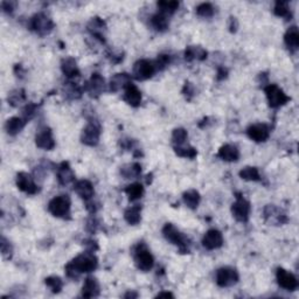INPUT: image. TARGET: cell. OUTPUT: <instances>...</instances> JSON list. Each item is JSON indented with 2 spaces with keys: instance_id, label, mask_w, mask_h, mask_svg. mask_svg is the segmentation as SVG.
I'll list each match as a JSON object with an SVG mask.
<instances>
[{
  "instance_id": "cell-1",
  "label": "cell",
  "mask_w": 299,
  "mask_h": 299,
  "mask_svg": "<svg viewBox=\"0 0 299 299\" xmlns=\"http://www.w3.org/2000/svg\"><path fill=\"white\" fill-rule=\"evenodd\" d=\"M97 257L95 256L93 251L87 250L75 257L74 260H71L64 268V270H66L67 277L71 278V280H77L81 276V274L93 273L97 269Z\"/></svg>"
},
{
  "instance_id": "cell-2",
  "label": "cell",
  "mask_w": 299,
  "mask_h": 299,
  "mask_svg": "<svg viewBox=\"0 0 299 299\" xmlns=\"http://www.w3.org/2000/svg\"><path fill=\"white\" fill-rule=\"evenodd\" d=\"M134 261L137 269L144 273L150 271L154 266V258L144 242H139L134 248Z\"/></svg>"
},
{
  "instance_id": "cell-3",
  "label": "cell",
  "mask_w": 299,
  "mask_h": 299,
  "mask_svg": "<svg viewBox=\"0 0 299 299\" xmlns=\"http://www.w3.org/2000/svg\"><path fill=\"white\" fill-rule=\"evenodd\" d=\"M54 21L49 18L46 13H36L32 18L29 19L28 27L30 30L35 32L37 35L45 36L47 34H49L54 28Z\"/></svg>"
},
{
  "instance_id": "cell-4",
  "label": "cell",
  "mask_w": 299,
  "mask_h": 299,
  "mask_svg": "<svg viewBox=\"0 0 299 299\" xmlns=\"http://www.w3.org/2000/svg\"><path fill=\"white\" fill-rule=\"evenodd\" d=\"M162 235H164V237L168 242H171L172 244L178 247L181 253H189L188 240L180 233V230L176 228L174 224L166 223L165 226L162 227Z\"/></svg>"
},
{
  "instance_id": "cell-5",
  "label": "cell",
  "mask_w": 299,
  "mask_h": 299,
  "mask_svg": "<svg viewBox=\"0 0 299 299\" xmlns=\"http://www.w3.org/2000/svg\"><path fill=\"white\" fill-rule=\"evenodd\" d=\"M71 201L68 195H59L50 200L48 203V212L53 216L60 219H69Z\"/></svg>"
},
{
  "instance_id": "cell-6",
  "label": "cell",
  "mask_w": 299,
  "mask_h": 299,
  "mask_svg": "<svg viewBox=\"0 0 299 299\" xmlns=\"http://www.w3.org/2000/svg\"><path fill=\"white\" fill-rule=\"evenodd\" d=\"M101 124L97 120L91 118L88 122L86 128L82 130L81 134V142L82 144L87 146H96L100 143V137H101Z\"/></svg>"
},
{
  "instance_id": "cell-7",
  "label": "cell",
  "mask_w": 299,
  "mask_h": 299,
  "mask_svg": "<svg viewBox=\"0 0 299 299\" xmlns=\"http://www.w3.org/2000/svg\"><path fill=\"white\" fill-rule=\"evenodd\" d=\"M264 93H266L268 103L274 109L280 108L290 101V97L277 84H269V86H267L264 88Z\"/></svg>"
},
{
  "instance_id": "cell-8",
  "label": "cell",
  "mask_w": 299,
  "mask_h": 299,
  "mask_svg": "<svg viewBox=\"0 0 299 299\" xmlns=\"http://www.w3.org/2000/svg\"><path fill=\"white\" fill-rule=\"evenodd\" d=\"M251 212V205L242 194H236V201L232 205V214L239 222H248Z\"/></svg>"
},
{
  "instance_id": "cell-9",
  "label": "cell",
  "mask_w": 299,
  "mask_h": 299,
  "mask_svg": "<svg viewBox=\"0 0 299 299\" xmlns=\"http://www.w3.org/2000/svg\"><path fill=\"white\" fill-rule=\"evenodd\" d=\"M155 71H157V69H155L153 61L142 59L135 63L134 69H132V75H134V77L137 81H146L151 79Z\"/></svg>"
},
{
  "instance_id": "cell-10",
  "label": "cell",
  "mask_w": 299,
  "mask_h": 299,
  "mask_svg": "<svg viewBox=\"0 0 299 299\" xmlns=\"http://www.w3.org/2000/svg\"><path fill=\"white\" fill-rule=\"evenodd\" d=\"M240 280L239 273L232 267H222L216 271V284L220 288H230Z\"/></svg>"
},
{
  "instance_id": "cell-11",
  "label": "cell",
  "mask_w": 299,
  "mask_h": 299,
  "mask_svg": "<svg viewBox=\"0 0 299 299\" xmlns=\"http://www.w3.org/2000/svg\"><path fill=\"white\" fill-rule=\"evenodd\" d=\"M15 183L20 191L28 195H35L40 191L39 186H37L33 176L26 172H19L16 174Z\"/></svg>"
},
{
  "instance_id": "cell-12",
  "label": "cell",
  "mask_w": 299,
  "mask_h": 299,
  "mask_svg": "<svg viewBox=\"0 0 299 299\" xmlns=\"http://www.w3.org/2000/svg\"><path fill=\"white\" fill-rule=\"evenodd\" d=\"M84 90L89 94L90 97L97 98L100 97L103 91L105 90V81L101 74L94 73L91 75L90 80L88 81L86 86H84Z\"/></svg>"
},
{
  "instance_id": "cell-13",
  "label": "cell",
  "mask_w": 299,
  "mask_h": 299,
  "mask_svg": "<svg viewBox=\"0 0 299 299\" xmlns=\"http://www.w3.org/2000/svg\"><path fill=\"white\" fill-rule=\"evenodd\" d=\"M276 280L278 285L288 291H295L299 285L297 277L290 271L283 269V268H278L277 269Z\"/></svg>"
},
{
  "instance_id": "cell-14",
  "label": "cell",
  "mask_w": 299,
  "mask_h": 299,
  "mask_svg": "<svg viewBox=\"0 0 299 299\" xmlns=\"http://www.w3.org/2000/svg\"><path fill=\"white\" fill-rule=\"evenodd\" d=\"M35 145L39 149L46 150V151H50L55 148V141H54L53 132L49 128L43 127L39 129V131L35 135Z\"/></svg>"
},
{
  "instance_id": "cell-15",
  "label": "cell",
  "mask_w": 299,
  "mask_h": 299,
  "mask_svg": "<svg viewBox=\"0 0 299 299\" xmlns=\"http://www.w3.org/2000/svg\"><path fill=\"white\" fill-rule=\"evenodd\" d=\"M247 135L251 141L256 143H263L268 141V138L270 137V128L263 123L253 124L247 129Z\"/></svg>"
},
{
  "instance_id": "cell-16",
  "label": "cell",
  "mask_w": 299,
  "mask_h": 299,
  "mask_svg": "<svg viewBox=\"0 0 299 299\" xmlns=\"http://www.w3.org/2000/svg\"><path fill=\"white\" fill-rule=\"evenodd\" d=\"M202 246L207 250H215L223 246L222 233L217 229H209L202 237Z\"/></svg>"
},
{
  "instance_id": "cell-17",
  "label": "cell",
  "mask_w": 299,
  "mask_h": 299,
  "mask_svg": "<svg viewBox=\"0 0 299 299\" xmlns=\"http://www.w3.org/2000/svg\"><path fill=\"white\" fill-rule=\"evenodd\" d=\"M87 28L90 32L91 35L95 37V39H97L98 41L102 43L105 42L104 30L107 29V25H105V22L101 18H98V16H94V18H91L89 23H88Z\"/></svg>"
},
{
  "instance_id": "cell-18",
  "label": "cell",
  "mask_w": 299,
  "mask_h": 299,
  "mask_svg": "<svg viewBox=\"0 0 299 299\" xmlns=\"http://www.w3.org/2000/svg\"><path fill=\"white\" fill-rule=\"evenodd\" d=\"M123 100L127 102L129 105H131V107L138 108L139 105H141L143 100L141 90H139L132 82L129 83L124 89Z\"/></svg>"
},
{
  "instance_id": "cell-19",
  "label": "cell",
  "mask_w": 299,
  "mask_h": 299,
  "mask_svg": "<svg viewBox=\"0 0 299 299\" xmlns=\"http://www.w3.org/2000/svg\"><path fill=\"white\" fill-rule=\"evenodd\" d=\"M264 217L267 222L274 224H283L288 221L285 214L275 205H268L264 208Z\"/></svg>"
},
{
  "instance_id": "cell-20",
  "label": "cell",
  "mask_w": 299,
  "mask_h": 299,
  "mask_svg": "<svg viewBox=\"0 0 299 299\" xmlns=\"http://www.w3.org/2000/svg\"><path fill=\"white\" fill-rule=\"evenodd\" d=\"M74 191L81 199H83L84 201H88V200L93 199V196L95 194L93 183H91L89 180H86V179L79 180V181L75 183Z\"/></svg>"
},
{
  "instance_id": "cell-21",
  "label": "cell",
  "mask_w": 299,
  "mask_h": 299,
  "mask_svg": "<svg viewBox=\"0 0 299 299\" xmlns=\"http://www.w3.org/2000/svg\"><path fill=\"white\" fill-rule=\"evenodd\" d=\"M129 83H131L130 75L127 73L115 74L110 79V82H109V90H110L111 93H117V91H120L121 89H125V87H127Z\"/></svg>"
},
{
  "instance_id": "cell-22",
  "label": "cell",
  "mask_w": 299,
  "mask_h": 299,
  "mask_svg": "<svg viewBox=\"0 0 299 299\" xmlns=\"http://www.w3.org/2000/svg\"><path fill=\"white\" fill-rule=\"evenodd\" d=\"M57 180L61 186H67L75 180V174L71 169L69 162L63 161L61 162L57 167Z\"/></svg>"
},
{
  "instance_id": "cell-23",
  "label": "cell",
  "mask_w": 299,
  "mask_h": 299,
  "mask_svg": "<svg viewBox=\"0 0 299 299\" xmlns=\"http://www.w3.org/2000/svg\"><path fill=\"white\" fill-rule=\"evenodd\" d=\"M216 155L217 158L222 159L224 161L233 162V161H237L240 159V151L235 145L226 144L221 146Z\"/></svg>"
},
{
  "instance_id": "cell-24",
  "label": "cell",
  "mask_w": 299,
  "mask_h": 299,
  "mask_svg": "<svg viewBox=\"0 0 299 299\" xmlns=\"http://www.w3.org/2000/svg\"><path fill=\"white\" fill-rule=\"evenodd\" d=\"M285 46L291 53L297 52L299 48V30L297 26H291L284 34Z\"/></svg>"
},
{
  "instance_id": "cell-25",
  "label": "cell",
  "mask_w": 299,
  "mask_h": 299,
  "mask_svg": "<svg viewBox=\"0 0 299 299\" xmlns=\"http://www.w3.org/2000/svg\"><path fill=\"white\" fill-rule=\"evenodd\" d=\"M61 70H62L64 76H67L68 79H74V77L80 76V69L77 67L76 60L74 57H64L61 61Z\"/></svg>"
},
{
  "instance_id": "cell-26",
  "label": "cell",
  "mask_w": 299,
  "mask_h": 299,
  "mask_svg": "<svg viewBox=\"0 0 299 299\" xmlns=\"http://www.w3.org/2000/svg\"><path fill=\"white\" fill-rule=\"evenodd\" d=\"M101 294V287L100 283L96 278L88 277L84 281V284L82 287V297L84 298H95L98 297Z\"/></svg>"
},
{
  "instance_id": "cell-27",
  "label": "cell",
  "mask_w": 299,
  "mask_h": 299,
  "mask_svg": "<svg viewBox=\"0 0 299 299\" xmlns=\"http://www.w3.org/2000/svg\"><path fill=\"white\" fill-rule=\"evenodd\" d=\"M185 60L188 61V62H192V61H203L207 59V50L205 48H202L201 46H188L185 49Z\"/></svg>"
},
{
  "instance_id": "cell-28",
  "label": "cell",
  "mask_w": 299,
  "mask_h": 299,
  "mask_svg": "<svg viewBox=\"0 0 299 299\" xmlns=\"http://www.w3.org/2000/svg\"><path fill=\"white\" fill-rule=\"evenodd\" d=\"M27 122L22 117H12L6 121L5 130L9 136H16L26 127Z\"/></svg>"
},
{
  "instance_id": "cell-29",
  "label": "cell",
  "mask_w": 299,
  "mask_h": 299,
  "mask_svg": "<svg viewBox=\"0 0 299 299\" xmlns=\"http://www.w3.org/2000/svg\"><path fill=\"white\" fill-rule=\"evenodd\" d=\"M124 219L131 226H137L142 221V206L135 205L129 207L124 212Z\"/></svg>"
},
{
  "instance_id": "cell-30",
  "label": "cell",
  "mask_w": 299,
  "mask_h": 299,
  "mask_svg": "<svg viewBox=\"0 0 299 299\" xmlns=\"http://www.w3.org/2000/svg\"><path fill=\"white\" fill-rule=\"evenodd\" d=\"M182 200L188 208L196 209L201 201V196L196 189H188L182 194Z\"/></svg>"
},
{
  "instance_id": "cell-31",
  "label": "cell",
  "mask_w": 299,
  "mask_h": 299,
  "mask_svg": "<svg viewBox=\"0 0 299 299\" xmlns=\"http://www.w3.org/2000/svg\"><path fill=\"white\" fill-rule=\"evenodd\" d=\"M151 26L157 30V32H165V30L168 29L169 22L167 16L162 13H155L154 15L151 16Z\"/></svg>"
},
{
  "instance_id": "cell-32",
  "label": "cell",
  "mask_w": 299,
  "mask_h": 299,
  "mask_svg": "<svg viewBox=\"0 0 299 299\" xmlns=\"http://www.w3.org/2000/svg\"><path fill=\"white\" fill-rule=\"evenodd\" d=\"M142 173V166L138 162H132V164H127L121 167V174L125 179H135L138 178Z\"/></svg>"
},
{
  "instance_id": "cell-33",
  "label": "cell",
  "mask_w": 299,
  "mask_h": 299,
  "mask_svg": "<svg viewBox=\"0 0 299 299\" xmlns=\"http://www.w3.org/2000/svg\"><path fill=\"white\" fill-rule=\"evenodd\" d=\"M144 187L139 182L131 183V185H129L127 188H125V193H127L130 201H136V200L141 199L142 196L144 195Z\"/></svg>"
},
{
  "instance_id": "cell-34",
  "label": "cell",
  "mask_w": 299,
  "mask_h": 299,
  "mask_svg": "<svg viewBox=\"0 0 299 299\" xmlns=\"http://www.w3.org/2000/svg\"><path fill=\"white\" fill-rule=\"evenodd\" d=\"M157 6L159 8V13H162V14L167 16V15H172L173 13L179 8V2L174 1V0H171V1L162 0V1L157 2Z\"/></svg>"
},
{
  "instance_id": "cell-35",
  "label": "cell",
  "mask_w": 299,
  "mask_h": 299,
  "mask_svg": "<svg viewBox=\"0 0 299 299\" xmlns=\"http://www.w3.org/2000/svg\"><path fill=\"white\" fill-rule=\"evenodd\" d=\"M274 13L277 16L285 18L287 20H291L292 18V13L288 1H276L274 7Z\"/></svg>"
},
{
  "instance_id": "cell-36",
  "label": "cell",
  "mask_w": 299,
  "mask_h": 299,
  "mask_svg": "<svg viewBox=\"0 0 299 299\" xmlns=\"http://www.w3.org/2000/svg\"><path fill=\"white\" fill-rule=\"evenodd\" d=\"M240 178L247 181H260L261 174L256 167L253 166H247L240 171Z\"/></svg>"
},
{
  "instance_id": "cell-37",
  "label": "cell",
  "mask_w": 299,
  "mask_h": 299,
  "mask_svg": "<svg viewBox=\"0 0 299 299\" xmlns=\"http://www.w3.org/2000/svg\"><path fill=\"white\" fill-rule=\"evenodd\" d=\"M64 95L69 100H79L82 97V89L76 83L68 82L64 86Z\"/></svg>"
},
{
  "instance_id": "cell-38",
  "label": "cell",
  "mask_w": 299,
  "mask_h": 299,
  "mask_svg": "<svg viewBox=\"0 0 299 299\" xmlns=\"http://www.w3.org/2000/svg\"><path fill=\"white\" fill-rule=\"evenodd\" d=\"M8 103L12 105V107H19L20 104L23 103L26 101V94L23 89H15L11 91L8 94Z\"/></svg>"
},
{
  "instance_id": "cell-39",
  "label": "cell",
  "mask_w": 299,
  "mask_h": 299,
  "mask_svg": "<svg viewBox=\"0 0 299 299\" xmlns=\"http://www.w3.org/2000/svg\"><path fill=\"white\" fill-rule=\"evenodd\" d=\"M174 152L176 155L182 158H189V159H194L196 155H198V151L196 149L193 148V146H174Z\"/></svg>"
},
{
  "instance_id": "cell-40",
  "label": "cell",
  "mask_w": 299,
  "mask_h": 299,
  "mask_svg": "<svg viewBox=\"0 0 299 299\" xmlns=\"http://www.w3.org/2000/svg\"><path fill=\"white\" fill-rule=\"evenodd\" d=\"M188 138V134L183 128L174 129L172 132V143L174 146H181L185 144V142Z\"/></svg>"
},
{
  "instance_id": "cell-41",
  "label": "cell",
  "mask_w": 299,
  "mask_h": 299,
  "mask_svg": "<svg viewBox=\"0 0 299 299\" xmlns=\"http://www.w3.org/2000/svg\"><path fill=\"white\" fill-rule=\"evenodd\" d=\"M45 284L52 290L53 294H59L63 288V281L59 276H49L45 280Z\"/></svg>"
},
{
  "instance_id": "cell-42",
  "label": "cell",
  "mask_w": 299,
  "mask_h": 299,
  "mask_svg": "<svg viewBox=\"0 0 299 299\" xmlns=\"http://www.w3.org/2000/svg\"><path fill=\"white\" fill-rule=\"evenodd\" d=\"M215 13V8L210 2H202L196 7V14L201 18H212Z\"/></svg>"
},
{
  "instance_id": "cell-43",
  "label": "cell",
  "mask_w": 299,
  "mask_h": 299,
  "mask_svg": "<svg viewBox=\"0 0 299 299\" xmlns=\"http://www.w3.org/2000/svg\"><path fill=\"white\" fill-rule=\"evenodd\" d=\"M36 104L34 103H28L27 105H25V108L22 109V114L21 117L25 120L26 122H28L32 120V118L35 116V112H36Z\"/></svg>"
},
{
  "instance_id": "cell-44",
  "label": "cell",
  "mask_w": 299,
  "mask_h": 299,
  "mask_svg": "<svg viewBox=\"0 0 299 299\" xmlns=\"http://www.w3.org/2000/svg\"><path fill=\"white\" fill-rule=\"evenodd\" d=\"M169 61H171V57L169 55H166V54H160V55H158L157 60L153 61L155 69L158 70H164L166 67L169 64Z\"/></svg>"
},
{
  "instance_id": "cell-45",
  "label": "cell",
  "mask_w": 299,
  "mask_h": 299,
  "mask_svg": "<svg viewBox=\"0 0 299 299\" xmlns=\"http://www.w3.org/2000/svg\"><path fill=\"white\" fill-rule=\"evenodd\" d=\"M1 254L2 256H4L5 258H11L12 257V254H13V247L12 244L8 242L7 240L5 239L4 236L1 237Z\"/></svg>"
},
{
  "instance_id": "cell-46",
  "label": "cell",
  "mask_w": 299,
  "mask_h": 299,
  "mask_svg": "<svg viewBox=\"0 0 299 299\" xmlns=\"http://www.w3.org/2000/svg\"><path fill=\"white\" fill-rule=\"evenodd\" d=\"M182 94L185 95L187 100L191 101L192 97L195 96V88H194V86H193L191 82H186L185 86H183Z\"/></svg>"
},
{
  "instance_id": "cell-47",
  "label": "cell",
  "mask_w": 299,
  "mask_h": 299,
  "mask_svg": "<svg viewBox=\"0 0 299 299\" xmlns=\"http://www.w3.org/2000/svg\"><path fill=\"white\" fill-rule=\"evenodd\" d=\"M15 6H16L15 1H2L1 2V9L5 13H12L13 11H14Z\"/></svg>"
},
{
  "instance_id": "cell-48",
  "label": "cell",
  "mask_w": 299,
  "mask_h": 299,
  "mask_svg": "<svg viewBox=\"0 0 299 299\" xmlns=\"http://www.w3.org/2000/svg\"><path fill=\"white\" fill-rule=\"evenodd\" d=\"M229 30L232 33H236L237 28H239V21H237V19L235 18V16H230L229 19Z\"/></svg>"
},
{
  "instance_id": "cell-49",
  "label": "cell",
  "mask_w": 299,
  "mask_h": 299,
  "mask_svg": "<svg viewBox=\"0 0 299 299\" xmlns=\"http://www.w3.org/2000/svg\"><path fill=\"white\" fill-rule=\"evenodd\" d=\"M227 76H228V70H227L226 68L224 67L217 68V76H216L217 81H222L224 79H227Z\"/></svg>"
},
{
  "instance_id": "cell-50",
  "label": "cell",
  "mask_w": 299,
  "mask_h": 299,
  "mask_svg": "<svg viewBox=\"0 0 299 299\" xmlns=\"http://www.w3.org/2000/svg\"><path fill=\"white\" fill-rule=\"evenodd\" d=\"M86 247L88 248V251H94L95 250H97L98 249V246H97V243H96V241H94V240H88V241H86Z\"/></svg>"
},
{
  "instance_id": "cell-51",
  "label": "cell",
  "mask_w": 299,
  "mask_h": 299,
  "mask_svg": "<svg viewBox=\"0 0 299 299\" xmlns=\"http://www.w3.org/2000/svg\"><path fill=\"white\" fill-rule=\"evenodd\" d=\"M14 73L16 74V76H20V77H22L23 75L22 74H25V70L22 69V66L21 64H15V67H14Z\"/></svg>"
},
{
  "instance_id": "cell-52",
  "label": "cell",
  "mask_w": 299,
  "mask_h": 299,
  "mask_svg": "<svg viewBox=\"0 0 299 299\" xmlns=\"http://www.w3.org/2000/svg\"><path fill=\"white\" fill-rule=\"evenodd\" d=\"M155 298H174V296L171 292H160L155 296Z\"/></svg>"
},
{
  "instance_id": "cell-53",
  "label": "cell",
  "mask_w": 299,
  "mask_h": 299,
  "mask_svg": "<svg viewBox=\"0 0 299 299\" xmlns=\"http://www.w3.org/2000/svg\"><path fill=\"white\" fill-rule=\"evenodd\" d=\"M137 297H138V294H136V292H132V291H129L124 295V298H137Z\"/></svg>"
}]
</instances>
